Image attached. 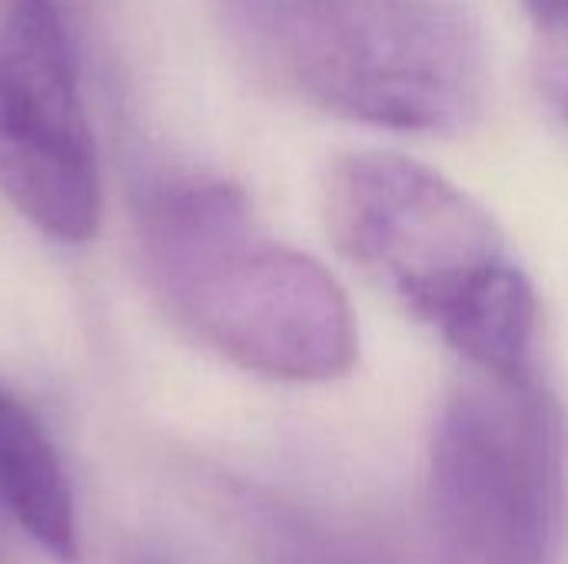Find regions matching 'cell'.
Listing matches in <instances>:
<instances>
[{
    "label": "cell",
    "instance_id": "4",
    "mask_svg": "<svg viewBox=\"0 0 568 564\" xmlns=\"http://www.w3.org/2000/svg\"><path fill=\"white\" fill-rule=\"evenodd\" d=\"M429 522L436 564H559L566 442L536 372L459 386L433 429Z\"/></svg>",
    "mask_w": 568,
    "mask_h": 564
},
{
    "label": "cell",
    "instance_id": "3",
    "mask_svg": "<svg viewBox=\"0 0 568 564\" xmlns=\"http://www.w3.org/2000/svg\"><path fill=\"white\" fill-rule=\"evenodd\" d=\"M213 3L256 73L343 120L456 133L483 110L486 50L453 0Z\"/></svg>",
    "mask_w": 568,
    "mask_h": 564
},
{
    "label": "cell",
    "instance_id": "5",
    "mask_svg": "<svg viewBox=\"0 0 568 564\" xmlns=\"http://www.w3.org/2000/svg\"><path fill=\"white\" fill-rule=\"evenodd\" d=\"M0 196L63 246L100 229V153L53 0H0Z\"/></svg>",
    "mask_w": 568,
    "mask_h": 564
},
{
    "label": "cell",
    "instance_id": "1",
    "mask_svg": "<svg viewBox=\"0 0 568 564\" xmlns=\"http://www.w3.org/2000/svg\"><path fill=\"white\" fill-rule=\"evenodd\" d=\"M143 273L160 306L226 362L276 382H329L359 352L343 286L256 219L220 176L176 173L136 206Z\"/></svg>",
    "mask_w": 568,
    "mask_h": 564
},
{
    "label": "cell",
    "instance_id": "2",
    "mask_svg": "<svg viewBox=\"0 0 568 564\" xmlns=\"http://www.w3.org/2000/svg\"><path fill=\"white\" fill-rule=\"evenodd\" d=\"M323 213L336 249L479 372H532L536 289L466 189L409 156L359 150L329 166Z\"/></svg>",
    "mask_w": 568,
    "mask_h": 564
},
{
    "label": "cell",
    "instance_id": "6",
    "mask_svg": "<svg viewBox=\"0 0 568 564\" xmlns=\"http://www.w3.org/2000/svg\"><path fill=\"white\" fill-rule=\"evenodd\" d=\"M0 509L50 558H77V502L63 459L40 416L7 386H0Z\"/></svg>",
    "mask_w": 568,
    "mask_h": 564
},
{
    "label": "cell",
    "instance_id": "7",
    "mask_svg": "<svg viewBox=\"0 0 568 564\" xmlns=\"http://www.w3.org/2000/svg\"><path fill=\"white\" fill-rule=\"evenodd\" d=\"M536 33V80L568 123V0H523Z\"/></svg>",
    "mask_w": 568,
    "mask_h": 564
}]
</instances>
